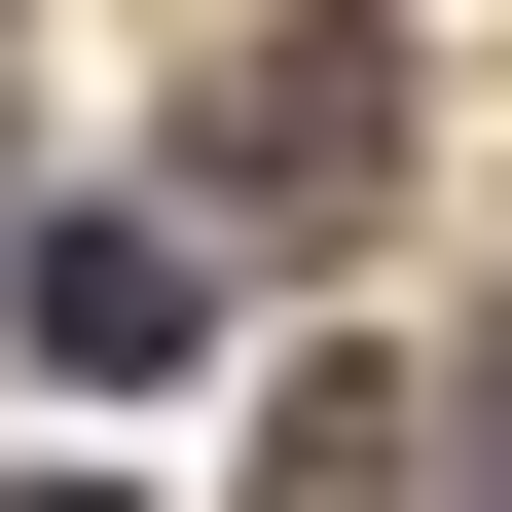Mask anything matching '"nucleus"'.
Returning <instances> with one entry per match:
<instances>
[{"label": "nucleus", "mask_w": 512, "mask_h": 512, "mask_svg": "<svg viewBox=\"0 0 512 512\" xmlns=\"http://www.w3.org/2000/svg\"><path fill=\"white\" fill-rule=\"evenodd\" d=\"M366 183H403V37H366V0H293V37L220 74V220H366Z\"/></svg>", "instance_id": "1"}, {"label": "nucleus", "mask_w": 512, "mask_h": 512, "mask_svg": "<svg viewBox=\"0 0 512 512\" xmlns=\"http://www.w3.org/2000/svg\"><path fill=\"white\" fill-rule=\"evenodd\" d=\"M183 330H220L183 220H37V366H183Z\"/></svg>", "instance_id": "2"}, {"label": "nucleus", "mask_w": 512, "mask_h": 512, "mask_svg": "<svg viewBox=\"0 0 512 512\" xmlns=\"http://www.w3.org/2000/svg\"><path fill=\"white\" fill-rule=\"evenodd\" d=\"M403 439H439V403H403V366H330V403H293V476H256V512H439V476H403Z\"/></svg>", "instance_id": "3"}, {"label": "nucleus", "mask_w": 512, "mask_h": 512, "mask_svg": "<svg viewBox=\"0 0 512 512\" xmlns=\"http://www.w3.org/2000/svg\"><path fill=\"white\" fill-rule=\"evenodd\" d=\"M0 512H110V476H0Z\"/></svg>", "instance_id": "4"}]
</instances>
